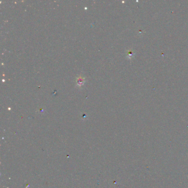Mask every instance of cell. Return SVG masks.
I'll return each instance as SVG.
<instances>
[{
    "mask_svg": "<svg viewBox=\"0 0 188 188\" xmlns=\"http://www.w3.org/2000/svg\"><path fill=\"white\" fill-rule=\"evenodd\" d=\"M85 79L82 76H79L76 79V85L78 88H81L85 85Z\"/></svg>",
    "mask_w": 188,
    "mask_h": 188,
    "instance_id": "6da1fadb",
    "label": "cell"
}]
</instances>
